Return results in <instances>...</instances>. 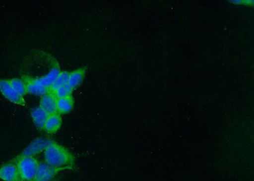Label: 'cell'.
I'll list each match as a JSON object with an SVG mask.
<instances>
[{
    "instance_id": "obj_1",
    "label": "cell",
    "mask_w": 254,
    "mask_h": 181,
    "mask_svg": "<svg viewBox=\"0 0 254 181\" xmlns=\"http://www.w3.org/2000/svg\"><path fill=\"white\" fill-rule=\"evenodd\" d=\"M45 162L57 169L64 171L73 169L74 157L64 147L52 142L44 153Z\"/></svg>"
},
{
    "instance_id": "obj_7",
    "label": "cell",
    "mask_w": 254,
    "mask_h": 181,
    "mask_svg": "<svg viewBox=\"0 0 254 181\" xmlns=\"http://www.w3.org/2000/svg\"><path fill=\"white\" fill-rule=\"evenodd\" d=\"M0 179L4 181H19L17 165L10 163L0 167Z\"/></svg>"
},
{
    "instance_id": "obj_18",
    "label": "cell",
    "mask_w": 254,
    "mask_h": 181,
    "mask_svg": "<svg viewBox=\"0 0 254 181\" xmlns=\"http://www.w3.org/2000/svg\"></svg>"
},
{
    "instance_id": "obj_6",
    "label": "cell",
    "mask_w": 254,
    "mask_h": 181,
    "mask_svg": "<svg viewBox=\"0 0 254 181\" xmlns=\"http://www.w3.org/2000/svg\"><path fill=\"white\" fill-rule=\"evenodd\" d=\"M60 66L58 64L54 65L51 71L46 75L38 78H31L34 82L37 84L42 85L43 87L50 89L54 81L56 80L57 77L60 74Z\"/></svg>"
},
{
    "instance_id": "obj_15",
    "label": "cell",
    "mask_w": 254,
    "mask_h": 181,
    "mask_svg": "<svg viewBox=\"0 0 254 181\" xmlns=\"http://www.w3.org/2000/svg\"><path fill=\"white\" fill-rule=\"evenodd\" d=\"M11 86H12L13 90H15L18 94L20 96L23 97L24 95L27 94L26 84L24 81L20 80V79L14 78L9 80Z\"/></svg>"
},
{
    "instance_id": "obj_10",
    "label": "cell",
    "mask_w": 254,
    "mask_h": 181,
    "mask_svg": "<svg viewBox=\"0 0 254 181\" xmlns=\"http://www.w3.org/2000/svg\"><path fill=\"white\" fill-rule=\"evenodd\" d=\"M61 125H62V120L60 115L56 113V114L49 115L48 117L44 130L47 133L52 134L60 130Z\"/></svg>"
},
{
    "instance_id": "obj_5",
    "label": "cell",
    "mask_w": 254,
    "mask_h": 181,
    "mask_svg": "<svg viewBox=\"0 0 254 181\" xmlns=\"http://www.w3.org/2000/svg\"><path fill=\"white\" fill-rule=\"evenodd\" d=\"M0 91L8 101L17 105H25L23 97L20 96L13 90L8 80L0 79Z\"/></svg>"
},
{
    "instance_id": "obj_14",
    "label": "cell",
    "mask_w": 254,
    "mask_h": 181,
    "mask_svg": "<svg viewBox=\"0 0 254 181\" xmlns=\"http://www.w3.org/2000/svg\"><path fill=\"white\" fill-rule=\"evenodd\" d=\"M69 72L67 71L61 72L60 74L57 77L56 80L54 81L53 84L50 87V93L54 94L59 88L66 85L68 83V80H69Z\"/></svg>"
},
{
    "instance_id": "obj_11",
    "label": "cell",
    "mask_w": 254,
    "mask_h": 181,
    "mask_svg": "<svg viewBox=\"0 0 254 181\" xmlns=\"http://www.w3.org/2000/svg\"><path fill=\"white\" fill-rule=\"evenodd\" d=\"M31 114L36 126L40 130H44L45 124L49 115L40 107L32 109Z\"/></svg>"
},
{
    "instance_id": "obj_8",
    "label": "cell",
    "mask_w": 254,
    "mask_h": 181,
    "mask_svg": "<svg viewBox=\"0 0 254 181\" xmlns=\"http://www.w3.org/2000/svg\"><path fill=\"white\" fill-rule=\"evenodd\" d=\"M58 98L52 93H49L42 96L40 100V107L45 111L48 115H51L58 113L57 109Z\"/></svg>"
},
{
    "instance_id": "obj_9",
    "label": "cell",
    "mask_w": 254,
    "mask_h": 181,
    "mask_svg": "<svg viewBox=\"0 0 254 181\" xmlns=\"http://www.w3.org/2000/svg\"><path fill=\"white\" fill-rule=\"evenodd\" d=\"M24 79L27 92L29 94L35 95V96H44L50 93L49 89L34 82L29 77L24 76Z\"/></svg>"
},
{
    "instance_id": "obj_17",
    "label": "cell",
    "mask_w": 254,
    "mask_h": 181,
    "mask_svg": "<svg viewBox=\"0 0 254 181\" xmlns=\"http://www.w3.org/2000/svg\"></svg>"
},
{
    "instance_id": "obj_4",
    "label": "cell",
    "mask_w": 254,
    "mask_h": 181,
    "mask_svg": "<svg viewBox=\"0 0 254 181\" xmlns=\"http://www.w3.org/2000/svg\"><path fill=\"white\" fill-rule=\"evenodd\" d=\"M61 171H62L51 166L45 162L40 163L38 165L35 181H52Z\"/></svg>"
},
{
    "instance_id": "obj_16",
    "label": "cell",
    "mask_w": 254,
    "mask_h": 181,
    "mask_svg": "<svg viewBox=\"0 0 254 181\" xmlns=\"http://www.w3.org/2000/svg\"><path fill=\"white\" fill-rule=\"evenodd\" d=\"M72 87L68 83L66 85L62 86V87L59 88L56 90L54 94L58 99L63 98V97H66L71 96L72 92Z\"/></svg>"
},
{
    "instance_id": "obj_13",
    "label": "cell",
    "mask_w": 254,
    "mask_h": 181,
    "mask_svg": "<svg viewBox=\"0 0 254 181\" xmlns=\"http://www.w3.org/2000/svg\"><path fill=\"white\" fill-rule=\"evenodd\" d=\"M85 74V69L84 68L71 72L69 74L68 84L71 86L72 89H76L82 82Z\"/></svg>"
},
{
    "instance_id": "obj_3",
    "label": "cell",
    "mask_w": 254,
    "mask_h": 181,
    "mask_svg": "<svg viewBox=\"0 0 254 181\" xmlns=\"http://www.w3.org/2000/svg\"><path fill=\"white\" fill-rule=\"evenodd\" d=\"M53 141L44 138H38L31 142L19 155V157H31L45 151L47 147L51 145Z\"/></svg>"
},
{
    "instance_id": "obj_12",
    "label": "cell",
    "mask_w": 254,
    "mask_h": 181,
    "mask_svg": "<svg viewBox=\"0 0 254 181\" xmlns=\"http://www.w3.org/2000/svg\"><path fill=\"white\" fill-rule=\"evenodd\" d=\"M73 106L74 100L71 96L58 99L57 109L58 114H67L71 112Z\"/></svg>"
},
{
    "instance_id": "obj_2",
    "label": "cell",
    "mask_w": 254,
    "mask_h": 181,
    "mask_svg": "<svg viewBox=\"0 0 254 181\" xmlns=\"http://www.w3.org/2000/svg\"><path fill=\"white\" fill-rule=\"evenodd\" d=\"M40 163L35 158L25 157L17 158V165L20 180L23 181H34Z\"/></svg>"
}]
</instances>
